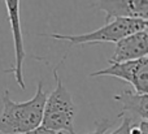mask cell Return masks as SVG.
I'll use <instances>...</instances> for the list:
<instances>
[{
  "instance_id": "277c9868",
  "label": "cell",
  "mask_w": 148,
  "mask_h": 134,
  "mask_svg": "<svg viewBox=\"0 0 148 134\" xmlns=\"http://www.w3.org/2000/svg\"><path fill=\"white\" fill-rule=\"evenodd\" d=\"M109 77L120 78L133 86L138 94H148V56L134 61L110 64L108 68L92 72L90 77Z\"/></svg>"
},
{
  "instance_id": "ba28073f",
  "label": "cell",
  "mask_w": 148,
  "mask_h": 134,
  "mask_svg": "<svg viewBox=\"0 0 148 134\" xmlns=\"http://www.w3.org/2000/svg\"><path fill=\"white\" fill-rule=\"evenodd\" d=\"M114 100L121 103L122 112L130 117H140L148 121V94H138L133 90H123L121 94L114 95Z\"/></svg>"
},
{
  "instance_id": "7a4b0ae2",
  "label": "cell",
  "mask_w": 148,
  "mask_h": 134,
  "mask_svg": "<svg viewBox=\"0 0 148 134\" xmlns=\"http://www.w3.org/2000/svg\"><path fill=\"white\" fill-rule=\"evenodd\" d=\"M57 68H53L55 89L48 95L44 107L43 126L56 133L68 132L75 134L74 130V116H75V104L70 91L65 87L59 76Z\"/></svg>"
},
{
  "instance_id": "8992f818",
  "label": "cell",
  "mask_w": 148,
  "mask_h": 134,
  "mask_svg": "<svg viewBox=\"0 0 148 134\" xmlns=\"http://www.w3.org/2000/svg\"><path fill=\"white\" fill-rule=\"evenodd\" d=\"M94 7L105 13V23L116 18L148 21V0H95Z\"/></svg>"
},
{
  "instance_id": "5b68a950",
  "label": "cell",
  "mask_w": 148,
  "mask_h": 134,
  "mask_svg": "<svg viewBox=\"0 0 148 134\" xmlns=\"http://www.w3.org/2000/svg\"><path fill=\"white\" fill-rule=\"evenodd\" d=\"M7 8V18L9 21L10 31L13 36V46H14V64L12 68L5 70L7 73H13L16 82L21 90H25V81H23V61L26 57L25 46H23L22 27H21V16H20V0H4Z\"/></svg>"
},
{
  "instance_id": "8fae6325",
  "label": "cell",
  "mask_w": 148,
  "mask_h": 134,
  "mask_svg": "<svg viewBox=\"0 0 148 134\" xmlns=\"http://www.w3.org/2000/svg\"><path fill=\"white\" fill-rule=\"evenodd\" d=\"M131 134H148V121L142 120L139 124H134L131 128Z\"/></svg>"
},
{
  "instance_id": "9c48e42d",
  "label": "cell",
  "mask_w": 148,
  "mask_h": 134,
  "mask_svg": "<svg viewBox=\"0 0 148 134\" xmlns=\"http://www.w3.org/2000/svg\"><path fill=\"white\" fill-rule=\"evenodd\" d=\"M118 117H122V122L116 130L110 134H131V128L134 125V119L127 115H118Z\"/></svg>"
},
{
  "instance_id": "3957f363",
  "label": "cell",
  "mask_w": 148,
  "mask_h": 134,
  "mask_svg": "<svg viewBox=\"0 0 148 134\" xmlns=\"http://www.w3.org/2000/svg\"><path fill=\"white\" fill-rule=\"evenodd\" d=\"M147 23L142 20H133V18H116L110 22L105 23L104 26L86 34L79 35H62V34L52 33V34H42L46 36H51L57 41L68 42L70 46H78V44H95L103 43V42H112L117 43L121 39L131 35L134 33L146 30Z\"/></svg>"
},
{
  "instance_id": "4fadbf2b",
  "label": "cell",
  "mask_w": 148,
  "mask_h": 134,
  "mask_svg": "<svg viewBox=\"0 0 148 134\" xmlns=\"http://www.w3.org/2000/svg\"><path fill=\"white\" fill-rule=\"evenodd\" d=\"M146 23H147V27H148V21H147V22H146Z\"/></svg>"
},
{
  "instance_id": "52a82bcc",
  "label": "cell",
  "mask_w": 148,
  "mask_h": 134,
  "mask_svg": "<svg viewBox=\"0 0 148 134\" xmlns=\"http://www.w3.org/2000/svg\"><path fill=\"white\" fill-rule=\"evenodd\" d=\"M148 56V29L134 33L116 43L109 64L134 61Z\"/></svg>"
},
{
  "instance_id": "7c38bea8",
  "label": "cell",
  "mask_w": 148,
  "mask_h": 134,
  "mask_svg": "<svg viewBox=\"0 0 148 134\" xmlns=\"http://www.w3.org/2000/svg\"><path fill=\"white\" fill-rule=\"evenodd\" d=\"M27 134H59V133L53 132V130H51V129H47V128H44L43 125H42V126H39L38 129L33 130V132H30Z\"/></svg>"
},
{
  "instance_id": "30bf717a",
  "label": "cell",
  "mask_w": 148,
  "mask_h": 134,
  "mask_svg": "<svg viewBox=\"0 0 148 134\" xmlns=\"http://www.w3.org/2000/svg\"><path fill=\"white\" fill-rule=\"evenodd\" d=\"M113 125V121L108 119H103L100 121H95V130L87 134H105L107 130ZM59 134H65V133H59Z\"/></svg>"
},
{
  "instance_id": "6da1fadb",
  "label": "cell",
  "mask_w": 148,
  "mask_h": 134,
  "mask_svg": "<svg viewBox=\"0 0 148 134\" xmlns=\"http://www.w3.org/2000/svg\"><path fill=\"white\" fill-rule=\"evenodd\" d=\"M48 94L44 91L43 82L39 81L36 91L31 99L26 102H13L9 90L3 94V112L0 115V133L1 134H27L38 129L43 124L44 107Z\"/></svg>"
}]
</instances>
